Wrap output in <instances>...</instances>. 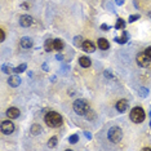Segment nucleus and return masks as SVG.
<instances>
[{
  "label": "nucleus",
  "mask_w": 151,
  "mask_h": 151,
  "mask_svg": "<svg viewBox=\"0 0 151 151\" xmlns=\"http://www.w3.org/2000/svg\"><path fill=\"white\" fill-rule=\"evenodd\" d=\"M32 22H34L32 17L29 16V14H23V16L19 17V25L22 27H30L32 25Z\"/></svg>",
  "instance_id": "obj_7"
},
{
  "label": "nucleus",
  "mask_w": 151,
  "mask_h": 151,
  "mask_svg": "<svg viewBox=\"0 0 151 151\" xmlns=\"http://www.w3.org/2000/svg\"><path fill=\"white\" fill-rule=\"evenodd\" d=\"M1 132L4 134H11V133L14 132V124L12 122H9V120H4L1 123Z\"/></svg>",
  "instance_id": "obj_6"
},
{
  "label": "nucleus",
  "mask_w": 151,
  "mask_h": 151,
  "mask_svg": "<svg viewBox=\"0 0 151 151\" xmlns=\"http://www.w3.org/2000/svg\"><path fill=\"white\" fill-rule=\"evenodd\" d=\"M115 42H116V43H120V44H125L127 42H128V34H127V32H123L122 36L115 37Z\"/></svg>",
  "instance_id": "obj_18"
},
{
  "label": "nucleus",
  "mask_w": 151,
  "mask_h": 151,
  "mask_svg": "<svg viewBox=\"0 0 151 151\" xmlns=\"http://www.w3.org/2000/svg\"><path fill=\"white\" fill-rule=\"evenodd\" d=\"M81 49L87 53H93L96 50V45L91 42V40H85V42L83 43V45H81Z\"/></svg>",
  "instance_id": "obj_9"
},
{
  "label": "nucleus",
  "mask_w": 151,
  "mask_h": 151,
  "mask_svg": "<svg viewBox=\"0 0 151 151\" xmlns=\"http://www.w3.org/2000/svg\"><path fill=\"white\" fill-rule=\"evenodd\" d=\"M30 132H31L32 136H39L40 133L43 132V128L39 124H34V125H31V128H30Z\"/></svg>",
  "instance_id": "obj_14"
},
{
  "label": "nucleus",
  "mask_w": 151,
  "mask_h": 151,
  "mask_svg": "<svg viewBox=\"0 0 151 151\" xmlns=\"http://www.w3.org/2000/svg\"><path fill=\"white\" fill-rule=\"evenodd\" d=\"M44 48H45L47 52H50V50H54V40L48 39L45 44H44Z\"/></svg>",
  "instance_id": "obj_17"
},
{
  "label": "nucleus",
  "mask_w": 151,
  "mask_h": 151,
  "mask_svg": "<svg viewBox=\"0 0 151 151\" xmlns=\"http://www.w3.org/2000/svg\"><path fill=\"white\" fill-rule=\"evenodd\" d=\"M105 75H106V76H107V78H112V75L110 74L109 71H105Z\"/></svg>",
  "instance_id": "obj_32"
},
{
  "label": "nucleus",
  "mask_w": 151,
  "mask_h": 151,
  "mask_svg": "<svg viewBox=\"0 0 151 151\" xmlns=\"http://www.w3.org/2000/svg\"><path fill=\"white\" fill-rule=\"evenodd\" d=\"M150 116H151V111H150Z\"/></svg>",
  "instance_id": "obj_36"
},
{
  "label": "nucleus",
  "mask_w": 151,
  "mask_h": 151,
  "mask_svg": "<svg viewBox=\"0 0 151 151\" xmlns=\"http://www.w3.org/2000/svg\"><path fill=\"white\" fill-rule=\"evenodd\" d=\"M150 127H151V122H150Z\"/></svg>",
  "instance_id": "obj_37"
},
{
  "label": "nucleus",
  "mask_w": 151,
  "mask_h": 151,
  "mask_svg": "<svg viewBox=\"0 0 151 151\" xmlns=\"http://www.w3.org/2000/svg\"><path fill=\"white\" fill-rule=\"evenodd\" d=\"M122 137H123V132H122V129L119 128V127H111V128L109 129V132H107V138L110 142H112V143H119L120 141H122Z\"/></svg>",
  "instance_id": "obj_4"
},
{
  "label": "nucleus",
  "mask_w": 151,
  "mask_h": 151,
  "mask_svg": "<svg viewBox=\"0 0 151 151\" xmlns=\"http://www.w3.org/2000/svg\"><path fill=\"white\" fill-rule=\"evenodd\" d=\"M3 73L5 74H11V73H14V67L9 66V65H3Z\"/></svg>",
  "instance_id": "obj_21"
},
{
  "label": "nucleus",
  "mask_w": 151,
  "mask_h": 151,
  "mask_svg": "<svg viewBox=\"0 0 151 151\" xmlns=\"http://www.w3.org/2000/svg\"><path fill=\"white\" fill-rule=\"evenodd\" d=\"M22 48H25V49H30V48L32 47V40L30 39L29 36H23L21 39V42H19Z\"/></svg>",
  "instance_id": "obj_11"
},
{
  "label": "nucleus",
  "mask_w": 151,
  "mask_h": 151,
  "mask_svg": "<svg viewBox=\"0 0 151 151\" xmlns=\"http://www.w3.org/2000/svg\"><path fill=\"white\" fill-rule=\"evenodd\" d=\"M78 141H79V136L78 134H73V136H70V138H68V142L73 143V145L78 143Z\"/></svg>",
  "instance_id": "obj_23"
},
{
  "label": "nucleus",
  "mask_w": 151,
  "mask_h": 151,
  "mask_svg": "<svg viewBox=\"0 0 151 151\" xmlns=\"http://www.w3.org/2000/svg\"><path fill=\"white\" fill-rule=\"evenodd\" d=\"M98 47H99V49H102V50H107L110 48V43L105 37H101V39H98Z\"/></svg>",
  "instance_id": "obj_13"
},
{
  "label": "nucleus",
  "mask_w": 151,
  "mask_h": 151,
  "mask_svg": "<svg viewBox=\"0 0 151 151\" xmlns=\"http://www.w3.org/2000/svg\"><path fill=\"white\" fill-rule=\"evenodd\" d=\"M85 136H87V138H92V136H91V134H89V133H88V132H85Z\"/></svg>",
  "instance_id": "obj_34"
},
{
  "label": "nucleus",
  "mask_w": 151,
  "mask_h": 151,
  "mask_svg": "<svg viewBox=\"0 0 151 151\" xmlns=\"http://www.w3.org/2000/svg\"><path fill=\"white\" fill-rule=\"evenodd\" d=\"M44 122L50 128H58V127H61V124H62V116L56 111H49L45 115V118H44Z\"/></svg>",
  "instance_id": "obj_1"
},
{
  "label": "nucleus",
  "mask_w": 151,
  "mask_h": 151,
  "mask_svg": "<svg viewBox=\"0 0 151 151\" xmlns=\"http://www.w3.org/2000/svg\"><path fill=\"white\" fill-rule=\"evenodd\" d=\"M27 68V65L26 63H21L19 66H16L14 67V74H21V73H23Z\"/></svg>",
  "instance_id": "obj_20"
},
{
  "label": "nucleus",
  "mask_w": 151,
  "mask_h": 151,
  "mask_svg": "<svg viewBox=\"0 0 151 151\" xmlns=\"http://www.w3.org/2000/svg\"><path fill=\"white\" fill-rule=\"evenodd\" d=\"M129 118L132 120L133 123H136V124H139V123H142L143 120L146 118V114L145 111H143L142 107H139V106H137V107H133L132 111H130L129 114Z\"/></svg>",
  "instance_id": "obj_3"
},
{
  "label": "nucleus",
  "mask_w": 151,
  "mask_h": 151,
  "mask_svg": "<svg viewBox=\"0 0 151 151\" xmlns=\"http://www.w3.org/2000/svg\"><path fill=\"white\" fill-rule=\"evenodd\" d=\"M101 30H104V31H107V30H109V26L105 25V23H102V25H101Z\"/></svg>",
  "instance_id": "obj_29"
},
{
  "label": "nucleus",
  "mask_w": 151,
  "mask_h": 151,
  "mask_svg": "<svg viewBox=\"0 0 151 151\" xmlns=\"http://www.w3.org/2000/svg\"><path fill=\"white\" fill-rule=\"evenodd\" d=\"M145 53H146V54H147V56H149V57L151 58V45H150V47H147V48H146V50H145Z\"/></svg>",
  "instance_id": "obj_28"
},
{
  "label": "nucleus",
  "mask_w": 151,
  "mask_h": 151,
  "mask_svg": "<svg viewBox=\"0 0 151 151\" xmlns=\"http://www.w3.org/2000/svg\"><path fill=\"white\" fill-rule=\"evenodd\" d=\"M65 44L61 39H54V50H58V52H61V50L63 49Z\"/></svg>",
  "instance_id": "obj_16"
},
{
  "label": "nucleus",
  "mask_w": 151,
  "mask_h": 151,
  "mask_svg": "<svg viewBox=\"0 0 151 151\" xmlns=\"http://www.w3.org/2000/svg\"><path fill=\"white\" fill-rule=\"evenodd\" d=\"M57 137H52V138H49V141H48V146L49 147H56L57 146Z\"/></svg>",
  "instance_id": "obj_22"
},
{
  "label": "nucleus",
  "mask_w": 151,
  "mask_h": 151,
  "mask_svg": "<svg viewBox=\"0 0 151 151\" xmlns=\"http://www.w3.org/2000/svg\"><path fill=\"white\" fill-rule=\"evenodd\" d=\"M80 40H83V37H80V36H76L75 37V44H76V45H83V43H80Z\"/></svg>",
  "instance_id": "obj_26"
},
{
  "label": "nucleus",
  "mask_w": 151,
  "mask_h": 151,
  "mask_svg": "<svg viewBox=\"0 0 151 151\" xmlns=\"http://www.w3.org/2000/svg\"><path fill=\"white\" fill-rule=\"evenodd\" d=\"M56 58H57L58 61H61V60H62L63 57H62V54H57V57H56Z\"/></svg>",
  "instance_id": "obj_33"
},
{
  "label": "nucleus",
  "mask_w": 151,
  "mask_h": 151,
  "mask_svg": "<svg viewBox=\"0 0 151 151\" xmlns=\"http://www.w3.org/2000/svg\"><path fill=\"white\" fill-rule=\"evenodd\" d=\"M19 110L17 107H9L8 110H6V116H8L9 119H16L19 116Z\"/></svg>",
  "instance_id": "obj_10"
},
{
  "label": "nucleus",
  "mask_w": 151,
  "mask_h": 151,
  "mask_svg": "<svg viewBox=\"0 0 151 151\" xmlns=\"http://www.w3.org/2000/svg\"><path fill=\"white\" fill-rule=\"evenodd\" d=\"M8 84L11 85V87L16 88V87H18V85L21 84V79H19V76H17V75L9 76V79H8Z\"/></svg>",
  "instance_id": "obj_12"
},
{
  "label": "nucleus",
  "mask_w": 151,
  "mask_h": 151,
  "mask_svg": "<svg viewBox=\"0 0 151 151\" xmlns=\"http://www.w3.org/2000/svg\"><path fill=\"white\" fill-rule=\"evenodd\" d=\"M115 29L116 30H124L125 29V22L123 18H118V21H116V25H115Z\"/></svg>",
  "instance_id": "obj_19"
},
{
  "label": "nucleus",
  "mask_w": 151,
  "mask_h": 151,
  "mask_svg": "<svg viewBox=\"0 0 151 151\" xmlns=\"http://www.w3.org/2000/svg\"><path fill=\"white\" fill-rule=\"evenodd\" d=\"M138 18H139V14H132V16H129V19H128V21L132 23V22H136Z\"/></svg>",
  "instance_id": "obj_24"
},
{
  "label": "nucleus",
  "mask_w": 151,
  "mask_h": 151,
  "mask_svg": "<svg viewBox=\"0 0 151 151\" xmlns=\"http://www.w3.org/2000/svg\"><path fill=\"white\" fill-rule=\"evenodd\" d=\"M136 61H137V63H138V66H141V67H147L151 63V58L147 56L146 53H138Z\"/></svg>",
  "instance_id": "obj_5"
},
{
  "label": "nucleus",
  "mask_w": 151,
  "mask_h": 151,
  "mask_svg": "<svg viewBox=\"0 0 151 151\" xmlns=\"http://www.w3.org/2000/svg\"><path fill=\"white\" fill-rule=\"evenodd\" d=\"M115 3H116L118 5H123V4L125 3V0H115Z\"/></svg>",
  "instance_id": "obj_30"
},
{
  "label": "nucleus",
  "mask_w": 151,
  "mask_h": 151,
  "mask_svg": "<svg viewBox=\"0 0 151 151\" xmlns=\"http://www.w3.org/2000/svg\"><path fill=\"white\" fill-rule=\"evenodd\" d=\"M21 6H22L23 9H29V6H30V5L27 4V3H22V4H21Z\"/></svg>",
  "instance_id": "obj_31"
},
{
  "label": "nucleus",
  "mask_w": 151,
  "mask_h": 151,
  "mask_svg": "<svg viewBox=\"0 0 151 151\" xmlns=\"http://www.w3.org/2000/svg\"><path fill=\"white\" fill-rule=\"evenodd\" d=\"M79 63H80L81 67H89L91 66V60L87 57V56H81L80 58H79Z\"/></svg>",
  "instance_id": "obj_15"
},
{
  "label": "nucleus",
  "mask_w": 151,
  "mask_h": 151,
  "mask_svg": "<svg viewBox=\"0 0 151 151\" xmlns=\"http://www.w3.org/2000/svg\"><path fill=\"white\" fill-rule=\"evenodd\" d=\"M143 150L145 151H151V147H143Z\"/></svg>",
  "instance_id": "obj_35"
},
{
  "label": "nucleus",
  "mask_w": 151,
  "mask_h": 151,
  "mask_svg": "<svg viewBox=\"0 0 151 151\" xmlns=\"http://www.w3.org/2000/svg\"><path fill=\"white\" fill-rule=\"evenodd\" d=\"M5 40V32L4 30H0V42H4Z\"/></svg>",
  "instance_id": "obj_27"
},
{
  "label": "nucleus",
  "mask_w": 151,
  "mask_h": 151,
  "mask_svg": "<svg viewBox=\"0 0 151 151\" xmlns=\"http://www.w3.org/2000/svg\"><path fill=\"white\" fill-rule=\"evenodd\" d=\"M129 107V104L127 99H119L118 102H116V110H118L119 112H125L127 110Z\"/></svg>",
  "instance_id": "obj_8"
},
{
  "label": "nucleus",
  "mask_w": 151,
  "mask_h": 151,
  "mask_svg": "<svg viewBox=\"0 0 151 151\" xmlns=\"http://www.w3.org/2000/svg\"><path fill=\"white\" fill-rule=\"evenodd\" d=\"M73 107H74L75 114H78V115H80V116L87 115L88 111L91 110V109H89L88 102L85 101V99H75Z\"/></svg>",
  "instance_id": "obj_2"
},
{
  "label": "nucleus",
  "mask_w": 151,
  "mask_h": 151,
  "mask_svg": "<svg viewBox=\"0 0 151 151\" xmlns=\"http://www.w3.org/2000/svg\"><path fill=\"white\" fill-rule=\"evenodd\" d=\"M147 93H149V92H147V89H146V88H141V92H139L141 97H146Z\"/></svg>",
  "instance_id": "obj_25"
}]
</instances>
